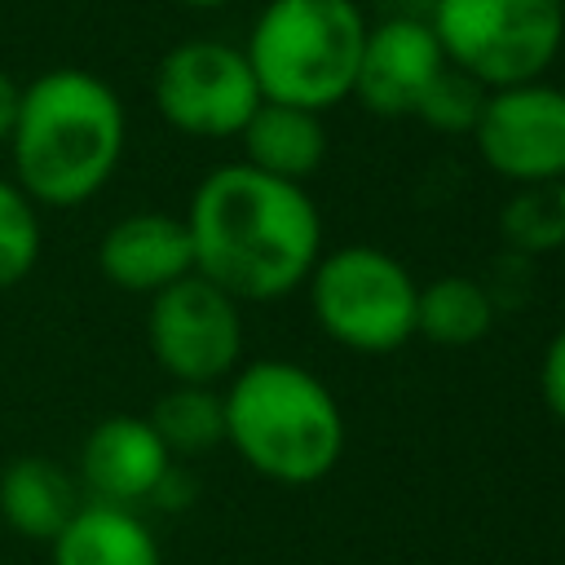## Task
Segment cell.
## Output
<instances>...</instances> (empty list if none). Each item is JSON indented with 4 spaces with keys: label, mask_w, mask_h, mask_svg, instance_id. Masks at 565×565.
<instances>
[{
    "label": "cell",
    "mask_w": 565,
    "mask_h": 565,
    "mask_svg": "<svg viewBox=\"0 0 565 565\" xmlns=\"http://www.w3.org/2000/svg\"><path fill=\"white\" fill-rule=\"evenodd\" d=\"M194 274L238 305H269L296 291L322 256L318 203L296 181L238 163L212 168L185 207Z\"/></svg>",
    "instance_id": "6da1fadb"
},
{
    "label": "cell",
    "mask_w": 565,
    "mask_h": 565,
    "mask_svg": "<svg viewBox=\"0 0 565 565\" xmlns=\"http://www.w3.org/2000/svg\"><path fill=\"white\" fill-rule=\"evenodd\" d=\"M124 146L128 110L119 93L84 66H53L22 84L18 124L4 150L13 185L35 207L71 212L110 185Z\"/></svg>",
    "instance_id": "7a4b0ae2"
},
{
    "label": "cell",
    "mask_w": 565,
    "mask_h": 565,
    "mask_svg": "<svg viewBox=\"0 0 565 565\" xmlns=\"http://www.w3.org/2000/svg\"><path fill=\"white\" fill-rule=\"evenodd\" d=\"M225 446L274 486H318L344 455V411L300 362H243L225 388Z\"/></svg>",
    "instance_id": "3957f363"
},
{
    "label": "cell",
    "mask_w": 565,
    "mask_h": 565,
    "mask_svg": "<svg viewBox=\"0 0 565 565\" xmlns=\"http://www.w3.org/2000/svg\"><path fill=\"white\" fill-rule=\"evenodd\" d=\"M366 26L353 0H269L243 44L260 102L322 115L353 97Z\"/></svg>",
    "instance_id": "277c9868"
},
{
    "label": "cell",
    "mask_w": 565,
    "mask_h": 565,
    "mask_svg": "<svg viewBox=\"0 0 565 565\" xmlns=\"http://www.w3.org/2000/svg\"><path fill=\"white\" fill-rule=\"evenodd\" d=\"M446 62L486 88L543 79L565 49V0H433Z\"/></svg>",
    "instance_id": "5b68a950"
},
{
    "label": "cell",
    "mask_w": 565,
    "mask_h": 565,
    "mask_svg": "<svg viewBox=\"0 0 565 565\" xmlns=\"http://www.w3.org/2000/svg\"><path fill=\"white\" fill-rule=\"evenodd\" d=\"M309 309L318 327L353 353H393L415 340L419 282L411 269L371 243L322 252L309 269Z\"/></svg>",
    "instance_id": "8992f818"
},
{
    "label": "cell",
    "mask_w": 565,
    "mask_h": 565,
    "mask_svg": "<svg viewBox=\"0 0 565 565\" xmlns=\"http://www.w3.org/2000/svg\"><path fill=\"white\" fill-rule=\"evenodd\" d=\"M150 97L172 132L199 141L238 137L260 106V88L243 49L212 35L172 44L154 66Z\"/></svg>",
    "instance_id": "52a82bcc"
},
{
    "label": "cell",
    "mask_w": 565,
    "mask_h": 565,
    "mask_svg": "<svg viewBox=\"0 0 565 565\" xmlns=\"http://www.w3.org/2000/svg\"><path fill=\"white\" fill-rule=\"evenodd\" d=\"M146 344L172 384L216 388L243 366V305L216 282L185 274L150 296Z\"/></svg>",
    "instance_id": "ba28073f"
},
{
    "label": "cell",
    "mask_w": 565,
    "mask_h": 565,
    "mask_svg": "<svg viewBox=\"0 0 565 565\" xmlns=\"http://www.w3.org/2000/svg\"><path fill=\"white\" fill-rule=\"evenodd\" d=\"M472 146L512 185L565 181V88L547 79L490 88Z\"/></svg>",
    "instance_id": "9c48e42d"
},
{
    "label": "cell",
    "mask_w": 565,
    "mask_h": 565,
    "mask_svg": "<svg viewBox=\"0 0 565 565\" xmlns=\"http://www.w3.org/2000/svg\"><path fill=\"white\" fill-rule=\"evenodd\" d=\"M446 66L450 62L428 18L397 13V18L366 26L358 75H353V97L380 119H411Z\"/></svg>",
    "instance_id": "30bf717a"
},
{
    "label": "cell",
    "mask_w": 565,
    "mask_h": 565,
    "mask_svg": "<svg viewBox=\"0 0 565 565\" xmlns=\"http://www.w3.org/2000/svg\"><path fill=\"white\" fill-rule=\"evenodd\" d=\"M177 459L159 441L146 415H106L88 428L79 446V494L93 503H115V508H141L154 503L159 486Z\"/></svg>",
    "instance_id": "8fae6325"
},
{
    "label": "cell",
    "mask_w": 565,
    "mask_h": 565,
    "mask_svg": "<svg viewBox=\"0 0 565 565\" xmlns=\"http://www.w3.org/2000/svg\"><path fill=\"white\" fill-rule=\"evenodd\" d=\"M97 269L110 287L150 300L154 291L194 274L190 230L172 212H128L102 234Z\"/></svg>",
    "instance_id": "7c38bea8"
},
{
    "label": "cell",
    "mask_w": 565,
    "mask_h": 565,
    "mask_svg": "<svg viewBox=\"0 0 565 565\" xmlns=\"http://www.w3.org/2000/svg\"><path fill=\"white\" fill-rule=\"evenodd\" d=\"M49 565H163V552L137 508L84 499L49 543Z\"/></svg>",
    "instance_id": "4fadbf2b"
},
{
    "label": "cell",
    "mask_w": 565,
    "mask_h": 565,
    "mask_svg": "<svg viewBox=\"0 0 565 565\" xmlns=\"http://www.w3.org/2000/svg\"><path fill=\"white\" fill-rule=\"evenodd\" d=\"M84 503L75 472L44 455H18L0 468V521L35 543H53L57 530Z\"/></svg>",
    "instance_id": "5bb4252c"
},
{
    "label": "cell",
    "mask_w": 565,
    "mask_h": 565,
    "mask_svg": "<svg viewBox=\"0 0 565 565\" xmlns=\"http://www.w3.org/2000/svg\"><path fill=\"white\" fill-rule=\"evenodd\" d=\"M243 141V163L256 172H269L278 181L305 185L327 159V124L318 110L282 106V102H260L247 128L238 132Z\"/></svg>",
    "instance_id": "9a60e30c"
},
{
    "label": "cell",
    "mask_w": 565,
    "mask_h": 565,
    "mask_svg": "<svg viewBox=\"0 0 565 565\" xmlns=\"http://www.w3.org/2000/svg\"><path fill=\"white\" fill-rule=\"evenodd\" d=\"M494 327V296L468 274H441L419 287L415 300V335L437 349H472Z\"/></svg>",
    "instance_id": "2e32d148"
},
{
    "label": "cell",
    "mask_w": 565,
    "mask_h": 565,
    "mask_svg": "<svg viewBox=\"0 0 565 565\" xmlns=\"http://www.w3.org/2000/svg\"><path fill=\"white\" fill-rule=\"evenodd\" d=\"M146 419H150V428L159 433V441L168 446L172 459H194V455H207V450L225 446L221 388L172 384L168 393L154 397V406H150Z\"/></svg>",
    "instance_id": "e0dca14e"
},
{
    "label": "cell",
    "mask_w": 565,
    "mask_h": 565,
    "mask_svg": "<svg viewBox=\"0 0 565 565\" xmlns=\"http://www.w3.org/2000/svg\"><path fill=\"white\" fill-rule=\"evenodd\" d=\"M499 234L525 256L556 252L565 243V181L516 185V194L499 212Z\"/></svg>",
    "instance_id": "ac0fdd59"
},
{
    "label": "cell",
    "mask_w": 565,
    "mask_h": 565,
    "mask_svg": "<svg viewBox=\"0 0 565 565\" xmlns=\"http://www.w3.org/2000/svg\"><path fill=\"white\" fill-rule=\"evenodd\" d=\"M40 207L0 172V291L18 287L40 260Z\"/></svg>",
    "instance_id": "d6986e66"
},
{
    "label": "cell",
    "mask_w": 565,
    "mask_h": 565,
    "mask_svg": "<svg viewBox=\"0 0 565 565\" xmlns=\"http://www.w3.org/2000/svg\"><path fill=\"white\" fill-rule=\"evenodd\" d=\"M486 97H490V88H486V84H477L472 75H463V71L446 66V71L437 75V84L428 88L424 106L415 110V119H424V124H428V128H437V132H463V137H472V128H477V119H481Z\"/></svg>",
    "instance_id": "ffe728a7"
},
{
    "label": "cell",
    "mask_w": 565,
    "mask_h": 565,
    "mask_svg": "<svg viewBox=\"0 0 565 565\" xmlns=\"http://www.w3.org/2000/svg\"><path fill=\"white\" fill-rule=\"evenodd\" d=\"M539 393H543V406L565 424V327L552 331L539 358Z\"/></svg>",
    "instance_id": "44dd1931"
},
{
    "label": "cell",
    "mask_w": 565,
    "mask_h": 565,
    "mask_svg": "<svg viewBox=\"0 0 565 565\" xmlns=\"http://www.w3.org/2000/svg\"><path fill=\"white\" fill-rule=\"evenodd\" d=\"M18 106H22V84L0 66V146H9V137H13Z\"/></svg>",
    "instance_id": "7402d4cb"
},
{
    "label": "cell",
    "mask_w": 565,
    "mask_h": 565,
    "mask_svg": "<svg viewBox=\"0 0 565 565\" xmlns=\"http://www.w3.org/2000/svg\"><path fill=\"white\" fill-rule=\"evenodd\" d=\"M168 4H181V9H221V4H234V0H168Z\"/></svg>",
    "instance_id": "603a6c76"
}]
</instances>
